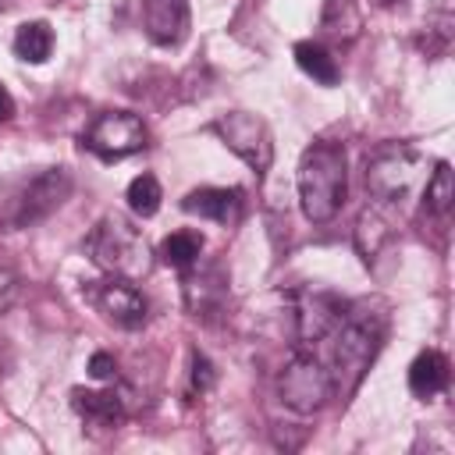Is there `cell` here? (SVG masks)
<instances>
[{"label": "cell", "mask_w": 455, "mask_h": 455, "mask_svg": "<svg viewBox=\"0 0 455 455\" xmlns=\"http://www.w3.org/2000/svg\"><path fill=\"white\" fill-rule=\"evenodd\" d=\"M299 203L306 220L313 224H327L334 220V213L345 203L348 192V164H345V149L338 142H313L306 146L302 160H299Z\"/></svg>", "instance_id": "1"}, {"label": "cell", "mask_w": 455, "mask_h": 455, "mask_svg": "<svg viewBox=\"0 0 455 455\" xmlns=\"http://www.w3.org/2000/svg\"><path fill=\"white\" fill-rule=\"evenodd\" d=\"M85 252L92 256V263L107 274H117V277H142L149 270V245L142 238V231L124 220L121 213H107L92 235L85 238Z\"/></svg>", "instance_id": "2"}, {"label": "cell", "mask_w": 455, "mask_h": 455, "mask_svg": "<svg viewBox=\"0 0 455 455\" xmlns=\"http://www.w3.org/2000/svg\"><path fill=\"white\" fill-rule=\"evenodd\" d=\"M331 334H334V366L327 370L331 395L348 398L359 387V380L366 377V370L380 348V323L355 316V320H341Z\"/></svg>", "instance_id": "3"}, {"label": "cell", "mask_w": 455, "mask_h": 455, "mask_svg": "<svg viewBox=\"0 0 455 455\" xmlns=\"http://www.w3.org/2000/svg\"><path fill=\"white\" fill-rule=\"evenodd\" d=\"M423 181H427L423 156L409 146H380L366 160V188L380 206L405 203Z\"/></svg>", "instance_id": "4"}, {"label": "cell", "mask_w": 455, "mask_h": 455, "mask_svg": "<svg viewBox=\"0 0 455 455\" xmlns=\"http://www.w3.org/2000/svg\"><path fill=\"white\" fill-rule=\"evenodd\" d=\"M213 135L238 156L245 160L256 174H263L270 164H274V135H270V124L249 110H231V114H220L213 121Z\"/></svg>", "instance_id": "5"}, {"label": "cell", "mask_w": 455, "mask_h": 455, "mask_svg": "<svg viewBox=\"0 0 455 455\" xmlns=\"http://www.w3.org/2000/svg\"><path fill=\"white\" fill-rule=\"evenodd\" d=\"M82 299L114 327H124V331H135L146 323V295L128 281V277H96V281H82Z\"/></svg>", "instance_id": "6"}, {"label": "cell", "mask_w": 455, "mask_h": 455, "mask_svg": "<svg viewBox=\"0 0 455 455\" xmlns=\"http://www.w3.org/2000/svg\"><path fill=\"white\" fill-rule=\"evenodd\" d=\"M146 139H149V132H146V121L139 114H132V110H107V114H100L85 128L82 146L110 164V160H124V156L146 149Z\"/></svg>", "instance_id": "7"}, {"label": "cell", "mask_w": 455, "mask_h": 455, "mask_svg": "<svg viewBox=\"0 0 455 455\" xmlns=\"http://www.w3.org/2000/svg\"><path fill=\"white\" fill-rule=\"evenodd\" d=\"M68 196H71V174L64 167H46L14 192V199L7 206V224L28 228V224L50 217Z\"/></svg>", "instance_id": "8"}, {"label": "cell", "mask_w": 455, "mask_h": 455, "mask_svg": "<svg viewBox=\"0 0 455 455\" xmlns=\"http://www.w3.org/2000/svg\"><path fill=\"white\" fill-rule=\"evenodd\" d=\"M277 395L281 402L299 412V416H309L316 409H323V402L331 398V373L323 370L320 359L313 355H295L281 377H277Z\"/></svg>", "instance_id": "9"}, {"label": "cell", "mask_w": 455, "mask_h": 455, "mask_svg": "<svg viewBox=\"0 0 455 455\" xmlns=\"http://www.w3.org/2000/svg\"><path fill=\"white\" fill-rule=\"evenodd\" d=\"M345 320V302L334 291H299L295 295V331L302 341L327 338Z\"/></svg>", "instance_id": "10"}, {"label": "cell", "mask_w": 455, "mask_h": 455, "mask_svg": "<svg viewBox=\"0 0 455 455\" xmlns=\"http://www.w3.org/2000/svg\"><path fill=\"white\" fill-rule=\"evenodd\" d=\"M192 14L188 0H142V28L156 46H181L188 36Z\"/></svg>", "instance_id": "11"}, {"label": "cell", "mask_w": 455, "mask_h": 455, "mask_svg": "<svg viewBox=\"0 0 455 455\" xmlns=\"http://www.w3.org/2000/svg\"><path fill=\"white\" fill-rule=\"evenodd\" d=\"M181 210L192 213V217H206V220H217V224H235L242 217V192L238 188H192L185 199H181Z\"/></svg>", "instance_id": "12"}, {"label": "cell", "mask_w": 455, "mask_h": 455, "mask_svg": "<svg viewBox=\"0 0 455 455\" xmlns=\"http://www.w3.org/2000/svg\"><path fill=\"white\" fill-rule=\"evenodd\" d=\"M448 387V359L437 348H427L409 366V391L416 398H434Z\"/></svg>", "instance_id": "13"}, {"label": "cell", "mask_w": 455, "mask_h": 455, "mask_svg": "<svg viewBox=\"0 0 455 455\" xmlns=\"http://www.w3.org/2000/svg\"><path fill=\"white\" fill-rule=\"evenodd\" d=\"M224 295H228V284H224L220 270H199V274H188L185 277V302H188V309L196 316L199 313L210 316L213 309H220Z\"/></svg>", "instance_id": "14"}, {"label": "cell", "mask_w": 455, "mask_h": 455, "mask_svg": "<svg viewBox=\"0 0 455 455\" xmlns=\"http://www.w3.org/2000/svg\"><path fill=\"white\" fill-rule=\"evenodd\" d=\"M387 238H391V220L384 217V206L380 203L366 206L359 213V220H355V249H359V256L366 263L377 259V252L387 245Z\"/></svg>", "instance_id": "15"}, {"label": "cell", "mask_w": 455, "mask_h": 455, "mask_svg": "<svg viewBox=\"0 0 455 455\" xmlns=\"http://www.w3.org/2000/svg\"><path fill=\"white\" fill-rule=\"evenodd\" d=\"M71 405L75 412L92 423V427H117L121 423V402L107 391H85V387H75L71 391Z\"/></svg>", "instance_id": "16"}, {"label": "cell", "mask_w": 455, "mask_h": 455, "mask_svg": "<svg viewBox=\"0 0 455 455\" xmlns=\"http://www.w3.org/2000/svg\"><path fill=\"white\" fill-rule=\"evenodd\" d=\"M295 64L313 78V82H320V85H338V60L320 46V43H313V39H302V43H295Z\"/></svg>", "instance_id": "17"}, {"label": "cell", "mask_w": 455, "mask_h": 455, "mask_svg": "<svg viewBox=\"0 0 455 455\" xmlns=\"http://www.w3.org/2000/svg\"><path fill=\"white\" fill-rule=\"evenodd\" d=\"M455 199V181H451V167L444 160H437V167L427 174L423 181V213L430 217H448Z\"/></svg>", "instance_id": "18"}, {"label": "cell", "mask_w": 455, "mask_h": 455, "mask_svg": "<svg viewBox=\"0 0 455 455\" xmlns=\"http://www.w3.org/2000/svg\"><path fill=\"white\" fill-rule=\"evenodd\" d=\"M199 252H203V235L199 231H174L160 242V263L174 267V270H192L199 263Z\"/></svg>", "instance_id": "19"}, {"label": "cell", "mask_w": 455, "mask_h": 455, "mask_svg": "<svg viewBox=\"0 0 455 455\" xmlns=\"http://www.w3.org/2000/svg\"><path fill=\"white\" fill-rule=\"evenodd\" d=\"M14 53L28 64H43L53 53V28L46 21H25L14 32Z\"/></svg>", "instance_id": "20"}, {"label": "cell", "mask_w": 455, "mask_h": 455, "mask_svg": "<svg viewBox=\"0 0 455 455\" xmlns=\"http://www.w3.org/2000/svg\"><path fill=\"white\" fill-rule=\"evenodd\" d=\"M124 199H128V210H132L135 217H153V213L160 210L164 192H160V181H156L153 174H139V178H132Z\"/></svg>", "instance_id": "21"}, {"label": "cell", "mask_w": 455, "mask_h": 455, "mask_svg": "<svg viewBox=\"0 0 455 455\" xmlns=\"http://www.w3.org/2000/svg\"><path fill=\"white\" fill-rule=\"evenodd\" d=\"M359 28V11H355V0H327L323 7V32L331 36H352Z\"/></svg>", "instance_id": "22"}, {"label": "cell", "mask_w": 455, "mask_h": 455, "mask_svg": "<svg viewBox=\"0 0 455 455\" xmlns=\"http://www.w3.org/2000/svg\"><path fill=\"white\" fill-rule=\"evenodd\" d=\"M448 39H451V18L444 14L437 25H427V39H423L427 57H441L448 50Z\"/></svg>", "instance_id": "23"}, {"label": "cell", "mask_w": 455, "mask_h": 455, "mask_svg": "<svg viewBox=\"0 0 455 455\" xmlns=\"http://www.w3.org/2000/svg\"><path fill=\"white\" fill-rule=\"evenodd\" d=\"M217 384V373H213V363L203 355V352H196L192 355V387L203 395V391H210Z\"/></svg>", "instance_id": "24"}, {"label": "cell", "mask_w": 455, "mask_h": 455, "mask_svg": "<svg viewBox=\"0 0 455 455\" xmlns=\"http://www.w3.org/2000/svg\"><path fill=\"white\" fill-rule=\"evenodd\" d=\"M89 373H92L96 380H110V377L117 373V366H114V355H107V352H96V355L89 359Z\"/></svg>", "instance_id": "25"}, {"label": "cell", "mask_w": 455, "mask_h": 455, "mask_svg": "<svg viewBox=\"0 0 455 455\" xmlns=\"http://www.w3.org/2000/svg\"><path fill=\"white\" fill-rule=\"evenodd\" d=\"M14 295H18V277L7 267H0V313L14 302Z\"/></svg>", "instance_id": "26"}, {"label": "cell", "mask_w": 455, "mask_h": 455, "mask_svg": "<svg viewBox=\"0 0 455 455\" xmlns=\"http://www.w3.org/2000/svg\"><path fill=\"white\" fill-rule=\"evenodd\" d=\"M14 117V96L7 92V85L0 82V121H11Z\"/></svg>", "instance_id": "27"}, {"label": "cell", "mask_w": 455, "mask_h": 455, "mask_svg": "<svg viewBox=\"0 0 455 455\" xmlns=\"http://www.w3.org/2000/svg\"><path fill=\"white\" fill-rule=\"evenodd\" d=\"M373 4H377V7H384V11H391V7H402L405 0H373Z\"/></svg>", "instance_id": "28"}]
</instances>
